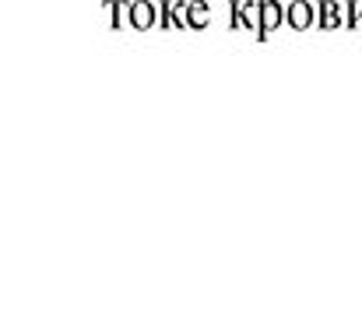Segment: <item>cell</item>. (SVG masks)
<instances>
[{"label": "cell", "instance_id": "6da1fadb", "mask_svg": "<svg viewBox=\"0 0 362 323\" xmlns=\"http://www.w3.org/2000/svg\"><path fill=\"white\" fill-rule=\"evenodd\" d=\"M155 21H158V4H151V0H134L130 4V28L148 32Z\"/></svg>", "mask_w": 362, "mask_h": 323}, {"label": "cell", "instance_id": "7a4b0ae2", "mask_svg": "<svg viewBox=\"0 0 362 323\" xmlns=\"http://www.w3.org/2000/svg\"><path fill=\"white\" fill-rule=\"evenodd\" d=\"M281 21H285V7L278 0H264L260 4V35H271Z\"/></svg>", "mask_w": 362, "mask_h": 323}, {"label": "cell", "instance_id": "3957f363", "mask_svg": "<svg viewBox=\"0 0 362 323\" xmlns=\"http://www.w3.org/2000/svg\"><path fill=\"white\" fill-rule=\"evenodd\" d=\"M313 11H317V7H313L310 0H292V4H288V25H292L296 32L310 28V25H313Z\"/></svg>", "mask_w": 362, "mask_h": 323}, {"label": "cell", "instance_id": "277c9868", "mask_svg": "<svg viewBox=\"0 0 362 323\" xmlns=\"http://www.w3.org/2000/svg\"><path fill=\"white\" fill-rule=\"evenodd\" d=\"M208 21H211L208 4L204 0H190L187 4V28H208Z\"/></svg>", "mask_w": 362, "mask_h": 323}, {"label": "cell", "instance_id": "5b68a950", "mask_svg": "<svg viewBox=\"0 0 362 323\" xmlns=\"http://www.w3.org/2000/svg\"><path fill=\"white\" fill-rule=\"evenodd\" d=\"M317 11H320V21H317L320 28H338V25H341V4H334V0H324Z\"/></svg>", "mask_w": 362, "mask_h": 323}]
</instances>
